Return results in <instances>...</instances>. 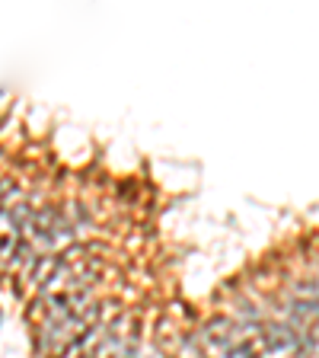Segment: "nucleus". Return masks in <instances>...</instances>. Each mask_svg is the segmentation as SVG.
Segmentation results:
<instances>
[{
  "label": "nucleus",
  "mask_w": 319,
  "mask_h": 358,
  "mask_svg": "<svg viewBox=\"0 0 319 358\" xmlns=\"http://www.w3.org/2000/svg\"><path fill=\"white\" fill-rule=\"evenodd\" d=\"M0 327H3V311H0Z\"/></svg>",
  "instance_id": "f03ea898"
},
{
  "label": "nucleus",
  "mask_w": 319,
  "mask_h": 358,
  "mask_svg": "<svg viewBox=\"0 0 319 358\" xmlns=\"http://www.w3.org/2000/svg\"><path fill=\"white\" fill-rule=\"evenodd\" d=\"M201 358H208V355H201Z\"/></svg>",
  "instance_id": "7ed1b4c3"
},
{
  "label": "nucleus",
  "mask_w": 319,
  "mask_h": 358,
  "mask_svg": "<svg viewBox=\"0 0 319 358\" xmlns=\"http://www.w3.org/2000/svg\"><path fill=\"white\" fill-rule=\"evenodd\" d=\"M297 336L300 333H294L284 320H268L258 329V343H262V349L268 355H288V352L297 349Z\"/></svg>",
  "instance_id": "f257e3e1"
}]
</instances>
